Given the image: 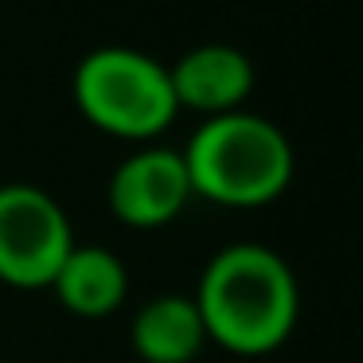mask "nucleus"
<instances>
[{
  "mask_svg": "<svg viewBox=\"0 0 363 363\" xmlns=\"http://www.w3.org/2000/svg\"><path fill=\"white\" fill-rule=\"evenodd\" d=\"M196 308L219 344L235 352H269L293 328L297 281L269 246L238 242L207 262Z\"/></svg>",
  "mask_w": 363,
  "mask_h": 363,
  "instance_id": "obj_1",
  "label": "nucleus"
},
{
  "mask_svg": "<svg viewBox=\"0 0 363 363\" xmlns=\"http://www.w3.org/2000/svg\"><path fill=\"white\" fill-rule=\"evenodd\" d=\"M180 157L191 191H203L207 199L230 207L274 199L293 172V152L281 129L246 110L207 118Z\"/></svg>",
  "mask_w": 363,
  "mask_h": 363,
  "instance_id": "obj_2",
  "label": "nucleus"
},
{
  "mask_svg": "<svg viewBox=\"0 0 363 363\" xmlns=\"http://www.w3.org/2000/svg\"><path fill=\"white\" fill-rule=\"evenodd\" d=\"M74 102L94 125L121 137H152L172 121L168 71L133 48H98L74 71Z\"/></svg>",
  "mask_w": 363,
  "mask_h": 363,
  "instance_id": "obj_3",
  "label": "nucleus"
},
{
  "mask_svg": "<svg viewBox=\"0 0 363 363\" xmlns=\"http://www.w3.org/2000/svg\"><path fill=\"white\" fill-rule=\"evenodd\" d=\"M71 246V223L48 191L32 184L0 188V277L4 281L51 285Z\"/></svg>",
  "mask_w": 363,
  "mask_h": 363,
  "instance_id": "obj_4",
  "label": "nucleus"
},
{
  "mask_svg": "<svg viewBox=\"0 0 363 363\" xmlns=\"http://www.w3.org/2000/svg\"><path fill=\"white\" fill-rule=\"evenodd\" d=\"M191 196L184 157L172 149H145L129 157L110 180V207L133 227H157L172 219Z\"/></svg>",
  "mask_w": 363,
  "mask_h": 363,
  "instance_id": "obj_5",
  "label": "nucleus"
},
{
  "mask_svg": "<svg viewBox=\"0 0 363 363\" xmlns=\"http://www.w3.org/2000/svg\"><path fill=\"white\" fill-rule=\"evenodd\" d=\"M168 82H172L176 106H191V110H203L215 118V113L238 110V102L250 94L254 71L250 59L238 48L199 43L168 71Z\"/></svg>",
  "mask_w": 363,
  "mask_h": 363,
  "instance_id": "obj_6",
  "label": "nucleus"
},
{
  "mask_svg": "<svg viewBox=\"0 0 363 363\" xmlns=\"http://www.w3.org/2000/svg\"><path fill=\"white\" fill-rule=\"evenodd\" d=\"M207 328L191 297H152L133 320V347L149 363H188L199 352Z\"/></svg>",
  "mask_w": 363,
  "mask_h": 363,
  "instance_id": "obj_7",
  "label": "nucleus"
},
{
  "mask_svg": "<svg viewBox=\"0 0 363 363\" xmlns=\"http://www.w3.org/2000/svg\"><path fill=\"white\" fill-rule=\"evenodd\" d=\"M51 285L67 308L82 316H102L125 297V266L106 246H71Z\"/></svg>",
  "mask_w": 363,
  "mask_h": 363,
  "instance_id": "obj_8",
  "label": "nucleus"
}]
</instances>
